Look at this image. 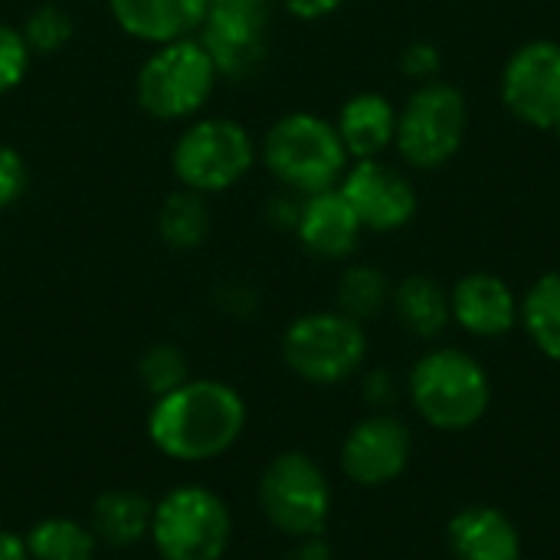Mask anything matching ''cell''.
<instances>
[{
  "instance_id": "6da1fadb",
  "label": "cell",
  "mask_w": 560,
  "mask_h": 560,
  "mask_svg": "<svg viewBox=\"0 0 560 560\" xmlns=\"http://www.w3.org/2000/svg\"><path fill=\"white\" fill-rule=\"evenodd\" d=\"M246 430V400L213 377H190L148 410L151 446L174 463H210L236 446Z\"/></svg>"
},
{
  "instance_id": "7a4b0ae2",
  "label": "cell",
  "mask_w": 560,
  "mask_h": 560,
  "mask_svg": "<svg viewBox=\"0 0 560 560\" xmlns=\"http://www.w3.org/2000/svg\"><path fill=\"white\" fill-rule=\"evenodd\" d=\"M407 397L430 430L466 433L479 427L492 407V377L476 354L443 345L413 361Z\"/></svg>"
},
{
  "instance_id": "3957f363",
  "label": "cell",
  "mask_w": 560,
  "mask_h": 560,
  "mask_svg": "<svg viewBox=\"0 0 560 560\" xmlns=\"http://www.w3.org/2000/svg\"><path fill=\"white\" fill-rule=\"evenodd\" d=\"M259 158L266 171L299 197L338 187L351 164L335 121L312 112H292L272 121Z\"/></svg>"
},
{
  "instance_id": "277c9868",
  "label": "cell",
  "mask_w": 560,
  "mask_h": 560,
  "mask_svg": "<svg viewBox=\"0 0 560 560\" xmlns=\"http://www.w3.org/2000/svg\"><path fill=\"white\" fill-rule=\"evenodd\" d=\"M220 75L197 36L161 43L135 75V98L158 121H187L203 112Z\"/></svg>"
},
{
  "instance_id": "5b68a950",
  "label": "cell",
  "mask_w": 560,
  "mask_h": 560,
  "mask_svg": "<svg viewBox=\"0 0 560 560\" xmlns=\"http://www.w3.org/2000/svg\"><path fill=\"white\" fill-rule=\"evenodd\" d=\"M148 541L161 560H223L233 541V512L207 486H177L154 502Z\"/></svg>"
},
{
  "instance_id": "8992f818",
  "label": "cell",
  "mask_w": 560,
  "mask_h": 560,
  "mask_svg": "<svg viewBox=\"0 0 560 560\" xmlns=\"http://www.w3.org/2000/svg\"><path fill=\"white\" fill-rule=\"evenodd\" d=\"M256 158L259 151L246 125L223 115H210L190 121L177 135L171 148V171L180 187L210 197L236 187L253 171Z\"/></svg>"
},
{
  "instance_id": "52a82bcc",
  "label": "cell",
  "mask_w": 560,
  "mask_h": 560,
  "mask_svg": "<svg viewBox=\"0 0 560 560\" xmlns=\"http://www.w3.org/2000/svg\"><path fill=\"white\" fill-rule=\"evenodd\" d=\"M282 361L305 384H345L368 361V331L338 308L299 315L282 335Z\"/></svg>"
},
{
  "instance_id": "ba28073f",
  "label": "cell",
  "mask_w": 560,
  "mask_h": 560,
  "mask_svg": "<svg viewBox=\"0 0 560 560\" xmlns=\"http://www.w3.org/2000/svg\"><path fill=\"white\" fill-rule=\"evenodd\" d=\"M466 128H469L466 95L443 79H430L407 95L404 108H397L394 148L410 167L436 171L459 154L466 141Z\"/></svg>"
},
{
  "instance_id": "9c48e42d",
  "label": "cell",
  "mask_w": 560,
  "mask_h": 560,
  "mask_svg": "<svg viewBox=\"0 0 560 560\" xmlns=\"http://www.w3.org/2000/svg\"><path fill=\"white\" fill-rule=\"evenodd\" d=\"M266 522L285 538H318L331 518V482L325 469L299 450L279 453L259 476L256 486Z\"/></svg>"
},
{
  "instance_id": "30bf717a",
  "label": "cell",
  "mask_w": 560,
  "mask_h": 560,
  "mask_svg": "<svg viewBox=\"0 0 560 560\" xmlns=\"http://www.w3.org/2000/svg\"><path fill=\"white\" fill-rule=\"evenodd\" d=\"M276 0H210L197 30L220 79H253L269 56V26Z\"/></svg>"
},
{
  "instance_id": "8fae6325",
  "label": "cell",
  "mask_w": 560,
  "mask_h": 560,
  "mask_svg": "<svg viewBox=\"0 0 560 560\" xmlns=\"http://www.w3.org/2000/svg\"><path fill=\"white\" fill-rule=\"evenodd\" d=\"M502 105L532 128L555 131L560 125V43L528 39L502 69Z\"/></svg>"
},
{
  "instance_id": "7c38bea8",
  "label": "cell",
  "mask_w": 560,
  "mask_h": 560,
  "mask_svg": "<svg viewBox=\"0 0 560 560\" xmlns=\"http://www.w3.org/2000/svg\"><path fill=\"white\" fill-rule=\"evenodd\" d=\"M410 459L413 433L400 417L387 410L358 420L341 443V472L361 489H381L397 482L407 472Z\"/></svg>"
},
{
  "instance_id": "4fadbf2b",
  "label": "cell",
  "mask_w": 560,
  "mask_h": 560,
  "mask_svg": "<svg viewBox=\"0 0 560 560\" xmlns=\"http://www.w3.org/2000/svg\"><path fill=\"white\" fill-rule=\"evenodd\" d=\"M338 190L358 213L361 226L371 233L404 230L417 217V207H420V197L410 177L381 158L351 161Z\"/></svg>"
},
{
  "instance_id": "5bb4252c",
  "label": "cell",
  "mask_w": 560,
  "mask_h": 560,
  "mask_svg": "<svg viewBox=\"0 0 560 560\" xmlns=\"http://www.w3.org/2000/svg\"><path fill=\"white\" fill-rule=\"evenodd\" d=\"M518 308L522 299L495 272H469L450 289L453 325L482 341L505 338L518 325Z\"/></svg>"
},
{
  "instance_id": "9a60e30c",
  "label": "cell",
  "mask_w": 560,
  "mask_h": 560,
  "mask_svg": "<svg viewBox=\"0 0 560 560\" xmlns=\"http://www.w3.org/2000/svg\"><path fill=\"white\" fill-rule=\"evenodd\" d=\"M361 233L364 226L338 187L302 197L295 236L305 246V253H312L315 259H328V262L348 259L358 249Z\"/></svg>"
},
{
  "instance_id": "2e32d148",
  "label": "cell",
  "mask_w": 560,
  "mask_h": 560,
  "mask_svg": "<svg viewBox=\"0 0 560 560\" xmlns=\"http://www.w3.org/2000/svg\"><path fill=\"white\" fill-rule=\"evenodd\" d=\"M456 560H522V532L495 505H466L446 525Z\"/></svg>"
},
{
  "instance_id": "e0dca14e",
  "label": "cell",
  "mask_w": 560,
  "mask_h": 560,
  "mask_svg": "<svg viewBox=\"0 0 560 560\" xmlns=\"http://www.w3.org/2000/svg\"><path fill=\"white\" fill-rule=\"evenodd\" d=\"M210 0H108L112 20L131 39L161 46L197 36Z\"/></svg>"
},
{
  "instance_id": "ac0fdd59",
  "label": "cell",
  "mask_w": 560,
  "mask_h": 560,
  "mask_svg": "<svg viewBox=\"0 0 560 560\" xmlns=\"http://www.w3.org/2000/svg\"><path fill=\"white\" fill-rule=\"evenodd\" d=\"M335 128H338L341 144H345L351 161L381 158L387 148H394L397 108L381 92H358L341 105Z\"/></svg>"
},
{
  "instance_id": "d6986e66",
  "label": "cell",
  "mask_w": 560,
  "mask_h": 560,
  "mask_svg": "<svg viewBox=\"0 0 560 560\" xmlns=\"http://www.w3.org/2000/svg\"><path fill=\"white\" fill-rule=\"evenodd\" d=\"M154 502L135 489H108L92 502L89 528L98 545L108 548H135L151 535Z\"/></svg>"
},
{
  "instance_id": "ffe728a7",
  "label": "cell",
  "mask_w": 560,
  "mask_h": 560,
  "mask_svg": "<svg viewBox=\"0 0 560 560\" xmlns=\"http://www.w3.org/2000/svg\"><path fill=\"white\" fill-rule=\"evenodd\" d=\"M390 308L397 322L423 341H436L453 325L450 289H443L433 276L417 272L400 279L390 292Z\"/></svg>"
},
{
  "instance_id": "44dd1931",
  "label": "cell",
  "mask_w": 560,
  "mask_h": 560,
  "mask_svg": "<svg viewBox=\"0 0 560 560\" xmlns=\"http://www.w3.org/2000/svg\"><path fill=\"white\" fill-rule=\"evenodd\" d=\"M518 325L548 361L560 364V269L538 276L522 295Z\"/></svg>"
},
{
  "instance_id": "7402d4cb",
  "label": "cell",
  "mask_w": 560,
  "mask_h": 560,
  "mask_svg": "<svg viewBox=\"0 0 560 560\" xmlns=\"http://www.w3.org/2000/svg\"><path fill=\"white\" fill-rule=\"evenodd\" d=\"M23 541L30 560H95L98 555V538L92 528L62 515L39 518Z\"/></svg>"
},
{
  "instance_id": "603a6c76",
  "label": "cell",
  "mask_w": 560,
  "mask_h": 560,
  "mask_svg": "<svg viewBox=\"0 0 560 560\" xmlns=\"http://www.w3.org/2000/svg\"><path fill=\"white\" fill-rule=\"evenodd\" d=\"M210 233V210L207 197L187 187H177L174 194L164 197L158 210V236L171 249H197Z\"/></svg>"
},
{
  "instance_id": "cb8c5ba5",
  "label": "cell",
  "mask_w": 560,
  "mask_h": 560,
  "mask_svg": "<svg viewBox=\"0 0 560 560\" xmlns=\"http://www.w3.org/2000/svg\"><path fill=\"white\" fill-rule=\"evenodd\" d=\"M390 292H394V285L377 266L351 262L338 279L335 302H338V312H345L348 318L364 325L390 305Z\"/></svg>"
},
{
  "instance_id": "d4e9b609",
  "label": "cell",
  "mask_w": 560,
  "mask_h": 560,
  "mask_svg": "<svg viewBox=\"0 0 560 560\" xmlns=\"http://www.w3.org/2000/svg\"><path fill=\"white\" fill-rule=\"evenodd\" d=\"M26 46L33 56H52V52H62L69 43H72V33H75V23L69 16L66 7L59 3H39L26 13L23 26H20Z\"/></svg>"
},
{
  "instance_id": "484cf974",
  "label": "cell",
  "mask_w": 560,
  "mask_h": 560,
  "mask_svg": "<svg viewBox=\"0 0 560 560\" xmlns=\"http://www.w3.org/2000/svg\"><path fill=\"white\" fill-rule=\"evenodd\" d=\"M138 374H141L144 390L158 400V397H164V394H171V390H177L180 384L190 381V364H187V358H184V351L177 345L161 341V345H151L141 354Z\"/></svg>"
},
{
  "instance_id": "4316f807",
  "label": "cell",
  "mask_w": 560,
  "mask_h": 560,
  "mask_svg": "<svg viewBox=\"0 0 560 560\" xmlns=\"http://www.w3.org/2000/svg\"><path fill=\"white\" fill-rule=\"evenodd\" d=\"M30 62H33V52H30L20 26L0 23V95L13 92L26 79Z\"/></svg>"
},
{
  "instance_id": "83f0119b",
  "label": "cell",
  "mask_w": 560,
  "mask_h": 560,
  "mask_svg": "<svg viewBox=\"0 0 560 560\" xmlns=\"http://www.w3.org/2000/svg\"><path fill=\"white\" fill-rule=\"evenodd\" d=\"M440 69H443V52H440L436 43L417 39V43L404 46V52H400V72L407 79H413L417 85L420 82H430V79H440Z\"/></svg>"
},
{
  "instance_id": "f1b7e54d",
  "label": "cell",
  "mask_w": 560,
  "mask_h": 560,
  "mask_svg": "<svg viewBox=\"0 0 560 560\" xmlns=\"http://www.w3.org/2000/svg\"><path fill=\"white\" fill-rule=\"evenodd\" d=\"M26 184H30V171L23 154L10 144H0V210L13 207L26 194Z\"/></svg>"
},
{
  "instance_id": "f546056e",
  "label": "cell",
  "mask_w": 560,
  "mask_h": 560,
  "mask_svg": "<svg viewBox=\"0 0 560 560\" xmlns=\"http://www.w3.org/2000/svg\"><path fill=\"white\" fill-rule=\"evenodd\" d=\"M397 394H400L397 377H394L387 368H377V371H371V374L361 381V397H364V404H368V407H374V413H377V410L394 407Z\"/></svg>"
},
{
  "instance_id": "4dcf8cb0",
  "label": "cell",
  "mask_w": 560,
  "mask_h": 560,
  "mask_svg": "<svg viewBox=\"0 0 560 560\" xmlns=\"http://www.w3.org/2000/svg\"><path fill=\"white\" fill-rule=\"evenodd\" d=\"M220 308L226 315H236V318H249L256 308H259V295L253 292V285H243V282H230L220 289Z\"/></svg>"
},
{
  "instance_id": "1f68e13d",
  "label": "cell",
  "mask_w": 560,
  "mask_h": 560,
  "mask_svg": "<svg viewBox=\"0 0 560 560\" xmlns=\"http://www.w3.org/2000/svg\"><path fill=\"white\" fill-rule=\"evenodd\" d=\"M299 213H302V200H299V194H292V190L272 197L269 207H266V220H269L272 226H279V230H295Z\"/></svg>"
},
{
  "instance_id": "d6a6232c",
  "label": "cell",
  "mask_w": 560,
  "mask_h": 560,
  "mask_svg": "<svg viewBox=\"0 0 560 560\" xmlns=\"http://www.w3.org/2000/svg\"><path fill=\"white\" fill-rule=\"evenodd\" d=\"M279 3L299 20H322V16H331L335 10H341L348 0H279Z\"/></svg>"
},
{
  "instance_id": "836d02e7",
  "label": "cell",
  "mask_w": 560,
  "mask_h": 560,
  "mask_svg": "<svg viewBox=\"0 0 560 560\" xmlns=\"http://www.w3.org/2000/svg\"><path fill=\"white\" fill-rule=\"evenodd\" d=\"M282 560H335V551H331V545L318 535V538H299Z\"/></svg>"
},
{
  "instance_id": "e575fe53",
  "label": "cell",
  "mask_w": 560,
  "mask_h": 560,
  "mask_svg": "<svg viewBox=\"0 0 560 560\" xmlns=\"http://www.w3.org/2000/svg\"><path fill=\"white\" fill-rule=\"evenodd\" d=\"M0 560H30L23 535H16L10 528H0Z\"/></svg>"
},
{
  "instance_id": "d590c367",
  "label": "cell",
  "mask_w": 560,
  "mask_h": 560,
  "mask_svg": "<svg viewBox=\"0 0 560 560\" xmlns=\"http://www.w3.org/2000/svg\"><path fill=\"white\" fill-rule=\"evenodd\" d=\"M555 131H558V138H560V125H558V128H555Z\"/></svg>"
}]
</instances>
